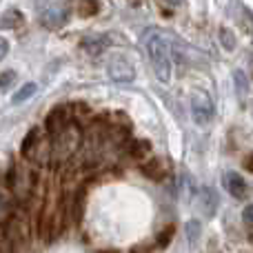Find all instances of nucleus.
Returning a JSON list of instances; mask_svg holds the SVG:
<instances>
[{"label": "nucleus", "mask_w": 253, "mask_h": 253, "mask_svg": "<svg viewBox=\"0 0 253 253\" xmlns=\"http://www.w3.org/2000/svg\"><path fill=\"white\" fill-rule=\"evenodd\" d=\"M100 11V0H78V13L83 18H91Z\"/></svg>", "instance_id": "f8f14e48"}, {"label": "nucleus", "mask_w": 253, "mask_h": 253, "mask_svg": "<svg viewBox=\"0 0 253 253\" xmlns=\"http://www.w3.org/2000/svg\"><path fill=\"white\" fill-rule=\"evenodd\" d=\"M84 215V189H76L71 193V224H83Z\"/></svg>", "instance_id": "1a4fd4ad"}, {"label": "nucleus", "mask_w": 253, "mask_h": 253, "mask_svg": "<svg viewBox=\"0 0 253 253\" xmlns=\"http://www.w3.org/2000/svg\"><path fill=\"white\" fill-rule=\"evenodd\" d=\"M40 147V129L38 126H34V129L29 131V133L22 138L20 142V156L22 158H36V151H38Z\"/></svg>", "instance_id": "6e6552de"}, {"label": "nucleus", "mask_w": 253, "mask_h": 253, "mask_svg": "<svg viewBox=\"0 0 253 253\" xmlns=\"http://www.w3.org/2000/svg\"><path fill=\"white\" fill-rule=\"evenodd\" d=\"M7 51H9V44H7V40H4V38H0V60H2V58L7 56Z\"/></svg>", "instance_id": "4be33fe9"}, {"label": "nucleus", "mask_w": 253, "mask_h": 253, "mask_svg": "<svg viewBox=\"0 0 253 253\" xmlns=\"http://www.w3.org/2000/svg\"><path fill=\"white\" fill-rule=\"evenodd\" d=\"M22 22H25L22 13L18 9H11L0 18V29H18V27H22Z\"/></svg>", "instance_id": "9b49d317"}, {"label": "nucleus", "mask_w": 253, "mask_h": 253, "mask_svg": "<svg viewBox=\"0 0 253 253\" xmlns=\"http://www.w3.org/2000/svg\"><path fill=\"white\" fill-rule=\"evenodd\" d=\"M142 44L147 49V56L151 60V67L156 71L158 80L160 83H171V76H173V44L169 42L162 31L158 29H149L142 38Z\"/></svg>", "instance_id": "f257e3e1"}, {"label": "nucleus", "mask_w": 253, "mask_h": 253, "mask_svg": "<svg viewBox=\"0 0 253 253\" xmlns=\"http://www.w3.org/2000/svg\"><path fill=\"white\" fill-rule=\"evenodd\" d=\"M173 231H175L173 224H167V227L158 233V236H156V247H158V249H167V247H169L171 238H173Z\"/></svg>", "instance_id": "4468645a"}, {"label": "nucleus", "mask_w": 253, "mask_h": 253, "mask_svg": "<svg viewBox=\"0 0 253 253\" xmlns=\"http://www.w3.org/2000/svg\"><path fill=\"white\" fill-rule=\"evenodd\" d=\"M13 78H16V74H13V71H4V74H0V89L9 87V84L13 83Z\"/></svg>", "instance_id": "aec40b11"}, {"label": "nucleus", "mask_w": 253, "mask_h": 253, "mask_svg": "<svg viewBox=\"0 0 253 253\" xmlns=\"http://www.w3.org/2000/svg\"><path fill=\"white\" fill-rule=\"evenodd\" d=\"M129 149H131L129 153H131L133 158H142L147 151H151V144H149L147 140H135V142H131Z\"/></svg>", "instance_id": "f3484780"}, {"label": "nucleus", "mask_w": 253, "mask_h": 253, "mask_svg": "<svg viewBox=\"0 0 253 253\" xmlns=\"http://www.w3.org/2000/svg\"><path fill=\"white\" fill-rule=\"evenodd\" d=\"M215 193L211 191V189H202L200 191V209L207 213V218H213V213H215Z\"/></svg>", "instance_id": "9d476101"}, {"label": "nucleus", "mask_w": 253, "mask_h": 253, "mask_svg": "<svg viewBox=\"0 0 253 253\" xmlns=\"http://www.w3.org/2000/svg\"><path fill=\"white\" fill-rule=\"evenodd\" d=\"M222 187H224V191H227L231 198H236V200H242V198L247 196V182L242 180L240 173H236V171L222 173Z\"/></svg>", "instance_id": "39448f33"}, {"label": "nucleus", "mask_w": 253, "mask_h": 253, "mask_svg": "<svg viewBox=\"0 0 253 253\" xmlns=\"http://www.w3.org/2000/svg\"><path fill=\"white\" fill-rule=\"evenodd\" d=\"M165 2H169V4H173V7H175V4H180L182 0H165Z\"/></svg>", "instance_id": "5701e85b"}, {"label": "nucleus", "mask_w": 253, "mask_h": 253, "mask_svg": "<svg viewBox=\"0 0 253 253\" xmlns=\"http://www.w3.org/2000/svg\"><path fill=\"white\" fill-rule=\"evenodd\" d=\"M69 123H71L69 107H65V105L53 107V109L44 116V131H47V138L53 140L58 133H62V131L69 126Z\"/></svg>", "instance_id": "20e7f679"}, {"label": "nucleus", "mask_w": 253, "mask_h": 253, "mask_svg": "<svg viewBox=\"0 0 253 253\" xmlns=\"http://www.w3.org/2000/svg\"><path fill=\"white\" fill-rule=\"evenodd\" d=\"M142 173L147 175L149 180H153V182H162V180L169 175V165H167V160H162V158H149L147 162H142Z\"/></svg>", "instance_id": "423d86ee"}, {"label": "nucleus", "mask_w": 253, "mask_h": 253, "mask_svg": "<svg viewBox=\"0 0 253 253\" xmlns=\"http://www.w3.org/2000/svg\"><path fill=\"white\" fill-rule=\"evenodd\" d=\"M98 253H120V251H98Z\"/></svg>", "instance_id": "b1692460"}, {"label": "nucleus", "mask_w": 253, "mask_h": 253, "mask_svg": "<svg viewBox=\"0 0 253 253\" xmlns=\"http://www.w3.org/2000/svg\"><path fill=\"white\" fill-rule=\"evenodd\" d=\"M36 89H38V84H36V83H27L25 87L20 89V91H16V93H13L11 102H13V105H22V102H25V100H29V98L34 96V93H36Z\"/></svg>", "instance_id": "ddd939ff"}, {"label": "nucleus", "mask_w": 253, "mask_h": 253, "mask_svg": "<svg viewBox=\"0 0 253 253\" xmlns=\"http://www.w3.org/2000/svg\"><path fill=\"white\" fill-rule=\"evenodd\" d=\"M191 118L198 126H207L215 118V105L207 91H193L191 96Z\"/></svg>", "instance_id": "f03ea898"}, {"label": "nucleus", "mask_w": 253, "mask_h": 253, "mask_svg": "<svg viewBox=\"0 0 253 253\" xmlns=\"http://www.w3.org/2000/svg\"><path fill=\"white\" fill-rule=\"evenodd\" d=\"M242 167H245L247 171H251V173H253V151L247 153V156L242 158Z\"/></svg>", "instance_id": "412c9836"}, {"label": "nucleus", "mask_w": 253, "mask_h": 253, "mask_svg": "<svg viewBox=\"0 0 253 253\" xmlns=\"http://www.w3.org/2000/svg\"><path fill=\"white\" fill-rule=\"evenodd\" d=\"M80 47H83V51H87L89 56H100V53L107 51L109 40H107V36H84V38L80 40Z\"/></svg>", "instance_id": "0eeeda50"}, {"label": "nucleus", "mask_w": 253, "mask_h": 253, "mask_svg": "<svg viewBox=\"0 0 253 253\" xmlns=\"http://www.w3.org/2000/svg\"><path fill=\"white\" fill-rule=\"evenodd\" d=\"M200 233H202L200 222H198V220H191V222L187 224V240L191 242V245H196V242L200 240Z\"/></svg>", "instance_id": "a211bd4d"}, {"label": "nucleus", "mask_w": 253, "mask_h": 253, "mask_svg": "<svg viewBox=\"0 0 253 253\" xmlns=\"http://www.w3.org/2000/svg\"><path fill=\"white\" fill-rule=\"evenodd\" d=\"M107 71H109V78L116 83H131L135 78V67L125 53H114L107 62Z\"/></svg>", "instance_id": "7ed1b4c3"}, {"label": "nucleus", "mask_w": 253, "mask_h": 253, "mask_svg": "<svg viewBox=\"0 0 253 253\" xmlns=\"http://www.w3.org/2000/svg\"><path fill=\"white\" fill-rule=\"evenodd\" d=\"M218 36H220V42H222V47L227 49V51H233V49H236L238 40H236V36H233V31L229 29V27H222Z\"/></svg>", "instance_id": "2eb2a0df"}, {"label": "nucleus", "mask_w": 253, "mask_h": 253, "mask_svg": "<svg viewBox=\"0 0 253 253\" xmlns=\"http://www.w3.org/2000/svg\"><path fill=\"white\" fill-rule=\"evenodd\" d=\"M242 222H245L249 229H253V202L242 209Z\"/></svg>", "instance_id": "6ab92c4d"}, {"label": "nucleus", "mask_w": 253, "mask_h": 253, "mask_svg": "<svg viewBox=\"0 0 253 253\" xmlns=\"http://www.w3.org/2000/svg\"><path fill=\"white\" fill-rule=\"evenodd\" d=\"M233 80H236V93L238 98H247V93H249V83H247V76L242 74V71H236L233 74Z\"/></svg>", "instance_id": "dca6fc26"}]
</instances>
